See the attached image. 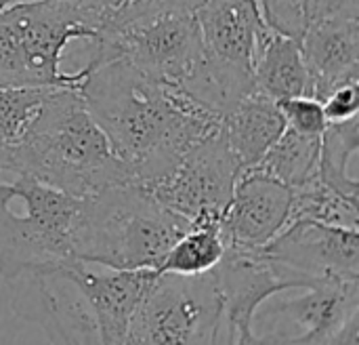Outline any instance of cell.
<instances>
[{"label": "cell", "mask_w": 359, "mask_h": 345, "mask_svg": "<svg viewBox=\"0 0 359 345\" xmlns=\"http://www.w3.org/2000/svg\"><path fill=\"white\" fill-rule=\"evenodd\" d=\"M78 86L86 110L105 133L130 181L166 175L183 154L219 131L221 118L175 86L109 59L84 65Z\"/></svg>", "instance_id": "obj_1"}, {"label": "cell", "mask_w": 359, "mask_h": 345, "mask_svg": "<svg viewBox=\"0 0 359 345\" xmlns=\"http://www.w3.org/2000/svg\"><path fill=\"white\" fill-rule=\"evenodd\" d=\"M156 270H93L72 259L11 280V308L50 345H124L133 314Z\"/></svg>", "instance_id": "obj_2"}, {"label": "cell", "mask_w": 359, "mask_h": 345, "mask_svg": "<svg viewBox=\"0 0 359 345\" xmlns=\"http://www.w3.org/2000/svg\"><path fill=\"white\" fill-rule=\"evenodd\" d=\"M194 226L141 183L122 181L80 198L72 226L74 259L105 270H156Z\"/></svg>", "instance_id": "obj_3"}, {"label": "cell", "mask_w": 359, "mask_h": 345, "mask_svg": "<svg viewBox=\"0 0 359 345\" xmlns=\"http://www.w3.org/2000/svg\"><path fill=\"white\" fill-rule=\"evenodd\" d=\"M15 171L78 200L130 181L76 86H50L25 133Z\"/></svg>", "instance_id": "obj_4"}, {"label": "cell", "mask_w": 359, "mask_h": 345, "mask_svg": "<svg viewBox=\"0 0 359 345\" xmlns=\"http://www.w3.org/2000/svg\"><path fill=\"white\" fill-rule=\"evenodd\" d=\"M107 15L76 0L17 2L0 13V89L80 86L82 72L61 70L72 40L93 42Z\"/></svg>", "instance_id": "obj_5"}, {"label": "cell", "mask_w": 359, "mask_h": 345, "mask_svg": "<svg viewBox=\"0 0 359 345\" xmlns=\"http://www.w3.org/2000/svg\"><path fill=\"white\" fill-rule=\"evenodd\" d=\"M0 171V276L11 282L74 259L78 198L23 171Z\"/></svg>", "instance_id": "obj_6"}, {"label": "cell", "mask_w": 359, "mask_h": 345, "mask_svg": "<svg viewBox=\"0 0 359 345\" xmlns=\"http://www.w3.org/2000/svg\"><path fill=\"white\" fill-rule=\"evenodd\" d=\"M90 46L86 65L120 59L147 78L179 91L196 78L206 61L196 13L130 19L109 13Z\"/></svg>", "instance_id": "obj_7"}, {"label": "cell", "mask_w": 359, "mask_h": 345, "mask_svg": "<svg viewBox=\"0 0 359 345\" xmlns=\"http://www.w3.org/2000/svg\"><path fill=\"white\" fill-rule=\"evenodd\" d=\"M124 345H229L212 270L200 276L158 274L133 314Z\"/></svg>", "instance_id": "obj_8"}, {"label": "cell", "mask_w": 359, "mask_h": 345, "mask_svg": "<svg viewBox=\"0 0 359 345\" xmlns=\"http://www.w3.org/2000/svg\"><path fill=\"white\" fill-rule=\"evenodd\" d=\"M196 19L208 72L229 110L255 91V61L271 27L257 0H206Z\"/></svg>", "instance_id": "obj_9"}, {"label": "cell", "mask_w": 359, "mask_h": 345, "mask_svg": "<svg viewBox=\"0 0 359 345\" xmlns=\"http://www.w3.org/2000/svg\"><path fill=\"white\" fill-rule=\"evenodd\" d=\"M238 175L240 167L227 150L219 126L217 133L189 148L166 175L141 185L191 226H206L221 223Z\"/></svg>", "instance_id": "obj_10"}, {"label": "cell", "mask_w": 359, "mask_h": 345, "mask_svg": "<svg viewBox=\"0 0 359 345\" xmlns=\"http://www.w3.org/2000/svg\"><path fill=\"white\" fill-rule=\"evenodd\" d=\"M303 295L280 299L271 295L259 306L250 345H330L334 335L359 316V280H324L301 289Z\"/></svg>", "instance_id": "obj_11"}, {"label": "cell", "mask_w": 359, "mask_h": 345, "mask_svg": "<svg viewBox=\"0 0 359 345\" xmlns=\"http://www.w3.org/2000/svg\"><path fill=\"white\" fill-rule=\"evenodd\" d=\"M259 251L271 263L311 285L324 280H359L358 230L297 219L288 221L284 230Z\"/></svg>", "instance_id": "obj_12"}, {"label": "cell", "mask_w": 359, "mask_h": 345, "mask_svg": "<svg viewBox=\"0 0 359 345\" xmlns=\"http://www.w3.org/2000/svg\"><path fill=\"white\" fill-rule=\"evenodd\" d=\"M212 274L223 299L229 345L252 344L255 312L271 295L313 287L311 282L265 259L261 251L225 249V255Z\"/></svg>", "instance_id": "obj_13"}, {"label": "cell", "mask_w": 359, "mask_h": 345, "mask_svg": "<svg viewBox=\"0 0 359 345\" xmlns=\"http://www.w3.org/2000/svg\"><path fill=\"white\" fill-rule=\"evenodd\" d=\"M292 190L259 169L238 175L229 207L219 223L225 249L259 251L288 223Z\"/></svg>", "instance_id": "obj_14"}, {"label": "cell", "mask_w": 359, "mask_h": 345, "mask_svg": "<svg viewBox=\"0 0 359 345\" xmlns=\"http://www.w3.org/2000/svg\"><path fill=\"white\" fill-rule=\"evenodd\" d=\"M301 51L322 101L334 86L359 80V17H334L305 27Z\"/></svg>", "instance_id": "obj_15"}, {"label": "cell", "mask_w": 359, "mask_h": 345, "mask_svg": "<svg viewBox=\"0 0 359 345\" xmlns=\"http://www.w3.org/2000/svg\"><path fill=\"white\" fill-rule=\"evenodd\" d=\"M284 129L286 120L278 103L257 89L221 116V137L240 173L257 167Z\"/></svg>", "instance_id": "obj_16"}, {"label": "cell", "mask_w": 359, "mask_h": 345, "mask_svg": "<svg viewBox=\"0 0 359 345\" xmlns=\"http://www.w3.org/2000/svg\"><path fill=\"white\" fill-rule=\"evenodd\" d=\"M255 89L276 103L292 97H313V78L299 40L271 30L255 61Z\"/></svg>", "instance_id": "obj_17"}, {"label": "cell", "mask_w": 359, "mask_h": 345, "mask_svg": "<svg viewBox=\"0 0 359 345\" xmlns=\"http://www.w3.org/2000/svg\"><path fill=\"white\" fill-rule=\"evenodd\" d=\"M320 141L322 135H305L286 126L255 169L297 190L318 173Z\"/></svg>", "instance_id": "obj_18"}, {"label": "cell", "mask_w": 359, "mask_h": 345, "mask_svg": "<svg viewBox=\"0 0 359 345\" xmlns=\"http://www.w3.org/2000/svg\"><path fill=\"white\" fill-rule=\"evenodd\" d=\"M359 152V118L328 122L320 141L318 177L337 192L358 198L359 181L351 173V162Z\"/></svg>", "instance_id": "obj_19"}, {"label": "cell", "mask_w": 359, "mask_h": 345, "mask_svg": "<svg viewBox=\"0 0 359 345\" xmlns=\"http://www.w3.org/2000/svg\"><path fill=\"white\" fill-rule=\"evenodd\" d=\"M50 86L0 89V171H15L25 133Z\"/></svg>", "instance_id": "obj_20"}, {"label": "cell", "mask_w": 359, "mask_h": 345, "mask_svg": "<svg viewBox=\"0 0 359 345\" xmlns=\"http://www.w3.org/2000/svg\"><path fill=\"white\" fill-rule=\"evenodd\" d=\"M358 198H349L328 183H324L318 173L305 181L301 188L292 190V204L288 221L309 219L326 226H339L358 230L359 211Z\"/></svg>", "instance_id": "obj_21"}, {"label": "cell", "mask_w": 359, "mask_h": 345, "mask_svg": "<svg viewBox=\"0 0 359 345\" xmlns=\"http://www.w3.org/2000/svg\"><path fill=\"white\" fill-rule=\"evenodd\" d=\"M225 255V240L219 223L194 226L187 230L162 259L158 274L200 276L219 266Z\"/></svg>", "instance_id": "obj_22"}, {"label": "cell", "mask_w": 359, "mask_h": 345, "mask_svg": "<svg viewBox=\"0 0 359 345\" xmlns=\"http://www.w3.org/2000/svg\"><path fill=\"white\" fill-rule=\"evenodd\" d=\"M265 23L288 38L301 40L307 27L305 0H257Z\"/></svg>", "instance_id": "obj_23"}, {"label": "cell", "mask_w": 359, "mask_h": 345, "mask_svg": "<svg viewBox=\"0 0 359 345\" xmlns=\"http://www.w3.org/2000/svg\"><path fill=\"white\" fill-rule=\"evenodd\" d=\"M278 108L286 120V126L305 133V135H322L328 126V118L324 105L316 97H292L278 101Z\"/></svg>", "instance_id": "obj_24"}, {"label": "cell", "mask_w": 359, "mask_h": 345, "mask_svg": "<svg viewBox=\"0 0 359 345\" xmlns=\"http://www.w3.org/2000/svg\"><path fill=\"white\" fill-rule=\"evenodd\" d=\"M206 0H122L111 13L122 19L147 17V15H175V13H196Z\"/></svg>", "instance_id": "obj_25"}, {"label": "cell", "mask_w": 359, "mask_h": 345, "mask_svg": "<svg viewBox=\"0 0 359 345\" xmlns=\"http://www.w3.org/2000/svg\"><path fill=\"white\" fill-rule=\"evenodd\" d=\"M328 122H343L358 116L359 110V80H349L334 86L322 101Z\"/></svg>", "instance_id": "obj_26"}, {"label": "cell", "mask_w": 359, "mask_h": 345, "mask_svg": "<svg viewBox=\"0 0 359 345\" xmlns=\"http://www.w3.org/2000/svg\"><path fill=\"white\" fill-rule=\"evenodd\" d=\"M307 25L334 17H359V0H305Z\"/></svg>", "instance_id": "obj_27"}, {"label": "cell", "mask_w": 359, "mask_h": 345, "mask_svg": "<svg viewBox=\"0 0 359 345\" xmlns=\"http://www.w3.org/2000/svg\"><path fill=\"white\" fill-rule=\"evenodd\" d=\"M76 2H82V4H86V6L103 13V15H109L114 8H118L122 4V0H76Z\"/></svg>", "instance_id": "obj_28"}, {"label": "cell", "mask_w": 359, "mask_h": 345, "mask_svg": "<svg viewBox=\"0 0 359 345\" xmlns=\"http://www.w3.org/2000/svg\"><path fill=\"white\" fill-rule=\"evenodd\" d=\"M17 2H21V0H0V13H2L4 8H8V6L17 4Z\"/></svg>", "instance_id": "obj_29"}]
</instances>
